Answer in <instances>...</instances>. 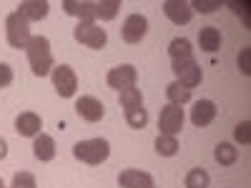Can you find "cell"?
Wrapping results in <instances>:
<instances>
[{
    "label": "cell",
    "instance_id": "cell-1",
    "mask_svg": "<svg viewBox=\"0 0 251 188\" xmlns=\"http://www.w3.org/2000/svg\"><path fill=\"white\" fill-rule=\"evenodd\" d=\"M25 53H28V63H30V70L33 75L43 78L53 70V53H50V40L46 35H30L28 46H25Z\"/></svg>",
    "mask_w": 251,
    "mask_h": 188
},
{
    "label": "cell",
    "instance_id": "cell-2",
    "mask_svg": "<svg viewBox=\"0 0 251 188\" xmlns=\"http://www.w3.org/2000/svg\"><path fill=\"white\" fill-rule=\"evenodd\" d=\"M73 156L88 165H100L111 156V143L106 138H88V141H78L73 145Z\"/></svg>",
    "mask_w": 251,
    "mask_h": 188
},
{
    "label": "cell",
    "instance_id": "cell-3",
    "mask_svg": "<svg viewBox=\"0 0 251 188\" xmlns=\"http://www.w3.org/2000/svg\"><path fill=\"white\" fill-rule=\"evenodd\" d=\"M5 35H8L10 48H15V50L23 48V50H25L28 40H30V23L15 10V13H10V15L5 18Z\"/></svg>",
    "mask_w": 251,
    "mask_h": 188
},
{
    "label": "cell",
    "instance_id": "cell-4",
    "mask_svg": "<svg viewBox=\"0 0 251 188\" xmlns=\"http://www.w3.org/2000/svg\"><path fill=\"white\" fill-rule=\"evenodd\" d=\"M73 38L78 40L80 46H86L91 50H100V48H106V43H108V33L103 30L98 23H80V20H78V25L73 28Z\"/></svg>",
    "mask_w": 251,
    "mask_h": 188
},
{
    "label": "cell",
    "instance_id": "cell-5",
    "mask_svg": "<svg viewBox=\"0 0 251 188\" xmlns=\"http://www.w3.org/2000/svg\"><path fill=\"white\" fill-rule=\"evenodd\" d=\"M50 75H53V88L58 91L60 98H73L75 95L78 75H75V70L71 66H66V63H63V66H53Z\"/></svg>",
    "mask_w": 251,
    "mask_h": 188
},
{
    "label": "cell",
    "instance_id": "cell-6",
    "mask_svg": "<svg viewBox=\"0 0 251 188\" xmlns=\"http://www.w3.org/2000/svg\"><path fill=\"white\" fill-rule=\"evenodd\" d=\"M171 70L176 73V80H178V83H183V86H186L188 91L196 88L199 83H201V78H203L201 66H199V63H196L194 58H186V60H174Z\"/></svg>",
    "mask_w": 251,
    "mask_h": 188
},
{
    "label": "cell",
    "instance_id": "cell-7",
    "mask_svg": "<svg viewBox=\"0 0 251 188\" xmlns=\"http://www.w3.org/2000/svg\"><path fill=\"white\" fill-rule=\"evenodd\" d=\"M146 33H149V20H146V15H141V13H131L128 18H126L123 28H121V35L128 46L141 43V40L146 38Z\"/></svg>",
    "mask_w": 251,
    "mask_h": 188
},
{
    "label": "cell",
    "instance_id": "cell-8",
    "mask_svg": "<svg viewBox=\"0 0 251 188\" xmlns=\"http://www.w3.org/2000/svg\"><path fill=\"white\" fill-rule=\"evenodd\" d=\"M158 128H161V136H174L181 133L183 128V108L178 106H163L161 108V116H158Z\"/></svg>",
    "mask_w": 251,
    "mask_h": 188
},
{
    "label": "cell",
    "instance_id": "cell-9",
    "mask_svg": "<svg viewBox=\"0 0 251 188\" xmlns=\"http://www.w3.org/2000/svg\"><path fill=\"white\" fill-rule=\"evenodd\" d=\"M136 78H138V73H136L133 66H128V63L111 68L108 75H106L108 86H111L113 91H118V93H121V91H128V88H136Z\"/></svg>",
    "mask_w": 251,
    "mask_h": 188
},
{
    "label": "cell",
    "instance_id": "cell-10",
    "mask_svg": "<svg viewBox=\"0 0 251 188\" xmlns=\"http://www.w3.org/2000/svg\"><path fill=\"white\" fill-rule=\"evenodd\" d=\"M75 113L83 118V120H88V123H98L103 118V113H106V108H103V103L93 95H80L75 100Z\"/></svg>",
    "mask_w": 251,
    "mask_h": 188
},
{
    "label": "cell",
    "instance_id": "cell-11",
    "mask_svg": "<svg viewBox=\"0 0 251 188\" xmlns=\"http://www.w3.org/2000/svg\"><path fill=\"white\" fill-rule=\"evenodd\" d=\"M163 13L176 25H186V23H191V18H194L191 3H186V0H166V3H163Z\"/></svg>",
    "mask_w": 251,
    "mask_h": 188
},
{
    "label": "cell",
    "instance_id": "cell-12",
    "mask_svg": "<svg viewBox=\"0 0 251 188\" xmlns=\"http://www.w3.org/2000/svg\"><path fill=\"white\" fill-rule=\"evenodd\" d=\"M216 118V103L214 100H196L194 103V111H191V123L196 128H206V125H211Z\"/></svg>",
    "mask_w": 251,
    "mask_h": 188
},
{
    "label": "cell",
    "instance_id": "cell-13",
    "mask_svg": "<svg viewBox=\"0 0 251 188\" xmlns=\"http://www.w3.org/2000/svg\"><path fill=\"white\" fill-rule=\"evenodd\" d=\"M40 128H43V120H40V116L33 113V111H25L15 118V131L23 138H35L40 133Z\"/></svg>",
    "mask_w": 251,
    "mask_h": 188
},
{
    "label": "cell",
    "instance_id": "cell-14",
    "mask_svg": "<svg viewBox=\"0 0 251 188\" xmlns=\"http://www.w3.org/2000/svg\"><path fill=\"white\" fill-rule=\"evenodd\" d=\"M63 10L73 18H80V23H93L96 18V3L88 0H63Z\"/></svg>",
    "mask_w": 251,
    "mask_h": 188
},
{
    "label": "cell",
    "instance_id": "cell-15",
    "mask_svg": "<svg viewBox=\"0 0 251 188\" xmlns=\"http://www.w3.org/2000/svg\"><path fill=\"white\" fill-rule=\"evenodd\" d=\"M118 186L121 188H153V176L138 168H128L118 176Z\"/></svg>",
    "mask_w": 251,
    "mask_h": 188
},
{
    "label": "cell",
    "instance_id": "cell-16",
    "mask_svg": "<svg viewBox=\"0 0 251 188\" xmlns=\"http://www.w3.org/2000/svg\"><path fill=\"white\" fill-rule=\"evenodd\" d=\"M50 5L48 0H20L18 3V13L23 15L28 23H33V20H43L48 15Z\"/></svg>",
    "mask_w": 251,
    "mask_h": 188
},
{
    "label": "cell",
    "instance_id": "cell-17",
    "mask_svg": "<svg viewBox=\"0 0 251 188\" xmlns=\"http://www.w3.org/2000/svg\"><path fill=\"white\" fill-rule=\"evenodd\" d=\"M33 153H35L38 161H43V163L53 161L55 158V141L50 136H46V133H38L35 141H33Z\"/></svg>",
    "mask_w": 251,
    "mask_h": 188
},
{
    "label": "cell",
    "instance_id": "cell-18",
    "mask_svg": "<svg viewBox=\"0 0 251 188\" xmlns=\"http://www.w3.org/2000/svg\"><path fill=\"white\" fill-rule=\"evenodd\" d=\"M199 48L206 50V53L219 50V48H221V33H219V28H214V25L201 28V30H199Z\"/></svg>",
    "mask_w": 251,
    "mask_h": 188
},
{
    "label": "cell",
    "instance_id": "cell-19",
    "mask_svg": "<svg viewBox=\"0 0 251 188\" xmlns=\"http://www.w3.org/2000/svg\"><path fill=\"white\" fill-rule=\"evenodd\" d=\"M166 95H169V103L171 106H183V103H188L191 100V91H188L183 83H178V80H174V83H169L166 86Z\"/></svg>",
    "mask_w": 251,
    "mask_h": 188
},
{
    "label": "cell",
    "instance_id": "cell-20",
    "mask_svg": "<svg viewBox=\"0 0 251 188\" xmlns=\"http://www.w3.org/2000/svg\"><path fill=\"white\" fill-rule=\"evenodd\" d=\"M169 55H171V60H186V58H194L191 40H188V38H174L171 43H169Z\"/></svg>",
    "mask_w": 251,
    "mask_h": 188
},
{
    "label": "cell",
    "instance_id": "cell-21",
    "mask_svg": "<svg viewBox=\"0 0 251 188\" xmlns=\"http://www.w3.org/2000/svg\"><path fill=\"white\" fill-rule=\"evenodd\" d=\"M153 145H156V153L163 156V158H171V156L178 153V141H176L174 136H161V133H158V138H156Z\"/></svg>",
    "mask_w": 251,
    "mask_h": 188
},
{
    "label": "cell",
    "instance_id": "cell-22",
    "mask_svg": "<svg viewBox=\"0 0 251 188\" xmlns=\"http://www.w3.org/2000/svg\"><path fill=\"white\" fill-rule=\"evenodd\" d=\"M214 158L221 165H234L236 158H239V153H236V148H234L231 143H219L216 148H214Z\"/></svg>",
    "mask_w": 251,
    "mask_h": 188
},
{
    "label": "cell",
    "instance_id": "cell-23",
    "mask_svg": "<svg viewBox=\"0 0 251 188\" xmlns=\"http://www.w3.org/2000/svg\"><path fill=\"white\" fill-rule=\"evenodd\" d=\"M118 8H121V0H98L96 3V18L113 20L118 15Z\"/></svg>",
    "mask_w": 251,
    "mask_h": 188
},
{
    "label": "cell",
    "instance_id": "cell-24",
    "mask_svg": "<svg viewBox=\"0 0 251 188\" xmlns=\"http://www.w3.org/2000/svg\"><path fill=\"white\" fill-rule=\"evenodd\" d=\"M208 183H211V178L203 168H191L186 173V188H208Z\"/></svg>",
    "mask_w": 251,
    "mask_h": 188
},
{
    "label": "cell",
    "instance_id": "cell-25",
    "mask_svg": "<svg viewBox=\"0 0 251 188\" xmlns=\"http://www.w3.org/2000/svg\"><path fill=\"white\" fill-rule=\"evenodd\" d=\"M121 106L126 111H133V108H141L143 106V95L138 88H128V91H121Z\"/></svg>",
    "mask_w": 251,
    "mask_h": 188
},
{
    "label": "cell",
    "instance_id": "cell-26",
    "mask_svg": "<svg viewBox=\"0 0 251 188\" xmlns=\"http://www.w3.org/2000/svg\"><path fill=\"white\" fill-rule=\"evenodd\" d=\"M126 120H128L131 128L141 131V128H146V123H149V113L141 106V108H133V111H126Z\"/></svg>",
    "mask_w": 251,
    "mask_h": 188
},
{
    "label": "cell",
    "instance_id": "cell-27",
    "mask_svg": "<svg viewBox=\"0 0 251 188\" xmlns=\"http://www.w3.org/2000/svg\"><path fill=\"white\" fill-rule=\"evenodd\" d=\"M10 188H38L35 186V176L28 173V171H20V173L13 176V186Z\"/></svg>",
    "mask_w": 251,
    "mask_h": 188
},
{
    "label": "cell",
    "instance_id": "cell-28",
    "mask_svg": "<svg viewBox=\"0 0 251 188\" xmlns=\"http://www.w3.org/2000/svg\"><path fill=\"white\" fill-rule=\"evenodd\" d=\"M234 138L239 141V143H249L251 141V123L249 120H241L236 128H234Z\"/></svg>",
    "mask_w": 251,
    "mask_h": 188
},
{
    "label": "cell",
    "instance_id": "cell-29",
    "mask_svg": "<svg viewBox=\"0 0 251 188\" xmlns=\"http://www.w3.org/2000/svg\"><path fill=\"white\" fill-rule=\"evenodd\" d=\"M221 3H216V0H196V3H191V10H199V13H214L216 8H219Z\"/></svg>",
    "mask_w": 251,
    "mask_h": 188
},
{
    "label": "cell",
    "instance_id": "cell-30",
    "mask_svg": "<svg viewBox=\"0 0 251 188\" xmlns=\"http://www.w3.org/2000/svg\"><path fill=\"white\" fill-rule=\"evenodd\" d=\"M13 83V68L8 63H0V88H8Z\"/></svg>",
    "mask_w": 251,
    "mask_h": 188
},
{
    "label": "cell",
    "instance_id": "cell-31",
    "mask_svg": "<svg viewBox=\"0 0 251 188\" xmlns=\"http://www.w3.org/2000/svg\"><path fill=\"white\" fill-rule=\"evenodd\" d=\"M228 8H231L236 15H244V25L249 28V23H251V20H249V3H236V0H231Z\"/></svg>",
    "mask_w": 251,
    "mask_h": 188
},
{
    "label": "cell",
    "instance_id": "cell-32",
    "mask_svg": "<svg viewBox=\"0 0 251 188\" xmlns=\"http://www.w3.org/2000/svg\"><path fill=\"white\" fill-rule=\"evenodd\" d=\"M239 68H241V73H244V75H249V73H251V50H249V48H244V50H241V55H239Z\"/></svg>",
    "mask_w": 251,
    "mask_h": 188
},
{
    "label": "cell",
    "instance_id": "cell-33",
    "mask_svg": "<svg viewBox=\"0 0 251 188\" xmlns=\"http://www.w3.org/2000/svg\"><path fill=\"white\" fill-rule=\"evenodd\" d=\"M5 156H8V143H5L3 138H0V161H3Z\"/></svg>",
    "mask_w": 251,
    "mask_h": 188
},
{
    "label": "cell",
    "instance_id": "cell-34",
    "mask_svg": "<svg viewBox=\"0 0 251 188\" xmlns=\"http://www.w3.org/2000/svg\"><path fill=\"white\" fill-rule=\"evenodd\" d=\"M0 188H5V183H3V178H0Z\"/></svg>",
    "mask_w": 251,
    "mask_h": 188
},
{
    "label": "cell",
    "instance_id": "cell-35",
    "mask_svg": "<svg viewBox=\"0 0 251 188\" xmlns=\"http://www.w3.org/2000/svg\"><path fill=\"white\" fill-rule=\"evenodd\" d=\"M153 188H156V186H153Z\"/></svg>",
    "mask_w": 251,
    "mask_h": 188
}]
</instances>
